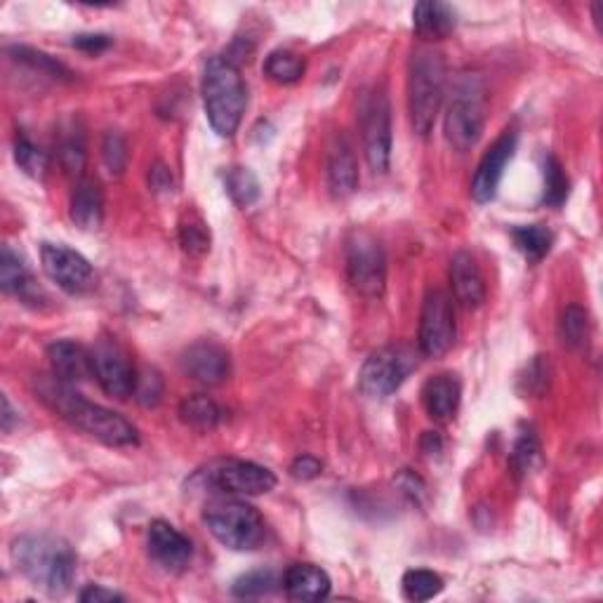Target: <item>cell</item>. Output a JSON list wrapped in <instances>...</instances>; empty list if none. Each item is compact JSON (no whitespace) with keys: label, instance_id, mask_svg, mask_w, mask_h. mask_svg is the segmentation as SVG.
<instances>
[{"label":"cell","instance_id":"cell-1","mask_svg":"<svg viewBox=\"0 0 603 603\" xmlns=\"http://www.w3.org/2000/svg\"><path fill=\"white\" fill-rule=\"evenodd\" d=\"M36 394L52 413L60 415L69 424L78 427L81 432L102 441L111 448H131L139 443L137 429L127 422L123 415L104 406L93 404L81 396L74 384L60 380L57 376H42L36 380Z\"/></svg>","mask_w":603,"mask_h":603},{"label":"cell","instance_id":"cell-2","mask_svg":"<svg viewBox=\"0 0 603 603\" xmlns=\"http://www.w3.org/2000/svg\"><path fill=\"white\" fill-rule=\"evenodd\" d=\"M12 562L36 590L52 599L69 594L76 578L71 544L52 536H22L12 542Z\"/></svg>","mask_w":603,"mask_h":603},{"label":"cell","instance_id":"cell-3","mask_svg":"<svg viewBox=\"0 0 603 603\" xmlns=\"http://www.w3.org/2000/svg\"><path fill=\"white\" fill-rule=\"evenodd\" d=\"M204 107L208 123L220 137H234L248 107V90L238 66L229 57H212L204 71Z\"/></svg>","mask_w":603,"mask_h":603},{"label":"cell","instance_id":"cell-4","mask_svg":"<svg viewBox=\"0 0 603 603\" xmlns=\"http://www.w3.org/2000/svg\"><path fill=\"white\" fill-rule=\"evenodd\" d=\"M446 97V57L434 48H420L410 57L408 111L413 131L427 137Z\"/></svg>","mask_w":603,"mask_h":603},{"label":"cell","instance_id":"cell-5","mask_svg":"<svg viewBox=\"0 0 603 603\" xmlns=\"http://www.w3.org/2000/svg\"><path fill=\"white\" fill-rule=\"evenodd\" d=\"M485 127V88L479 76H463L453 88V97L446 109L448 145L457 151H469L477 147Z\"/></svg>","mask_w":603,"mask_h":603},{"label":"cell","instance_id":"cell-6","mask_svg":"<svg viewBox=\"0 0 603 603\" xmlns=\"http://www.w3.org/2000/svg\"><path fill=\"white\" fill-rule=\"evenodd\" d=\"M204 521L214 540L234 552H250L260 547L267 533L262 514L241 500L212 502L204 512Z\"/></svg>","mask_w":603,"mask_h":603},{"label":"cell","instance_id":"cell-7","mask_svg":"<svg viewBox=\"0 0 603 603\" xmlns=\"http://www.w3.org/2000/svg\"><path fill=\"white\" fill-rule=\"evenodd\" d=\"M189 485L229 495H264L276 488V473L250 459H218L196 471Z\"/></svg>","mask_w":603,"mask_h":603},{"label":"cell","instance_id":"cell-8","mask_svg":"<svg viewBox=\"0 0 603 603\" xmlns=\"http://www.w3.org/2000/svg\"><path fill=\"white\" fill-rule=\"evenodd\" d=\"M347 279L352 288L370 299H378L386 285V257L380 241L368 232H354L344 248Z\"/></svg>","mask_w":603,"mask_h":603},{"label":"cell","instance_id":"cell-9","mask_svg":"<svg viewBox=\"0 0 603 603\" xmlns=\"http://www.w3.org/2000/svg\"><path fill=\"white\" fill-rule=\"evenodd\" d=\"M415 368V356L406 347L372 352L358 370V390L370 398H386L401 390Z\"/></svg>","mask_w":603,"mask_h":603},{"label":"cell","instance_id":"cell-10","mask_svg":"<svg viewBox=\"0 0 603 603\" xmlns=\"http://www.w3.org/2000/svg\"><path fill=\"white\" fill-rule=\"evenodd\" d=\"M361 137L372 172H386L392 161V107L382 90H372L361 102Z\"/></svg>","mask_w":603,"mask_h":603},{"label":"cell","instance_id":"cell-11","mask_svg":"<svg viewBox=\"0 0 603 603\" xmlns=\"http://www.w3.org/2000/svg\"><path fill=\"white\" fill-rule=\"evenodd\" d=\"M457 325L453 299L443 291H429L420 316V352L427 358H441L455 344Z\"/></svg>","mask_w":603,"mask_h":603},{"label":"cell","instance_id":"cell-12","mask_svg":"<svg viewBox=\"0 0 603 603\" xmlns=\"http://www.w3.org/2000/svg\"><path fill=\"white\" fill-rule=\"evenodd\" d=\"M40 262L50 281L69 295H85L95 288L93 264L81 253L62 246V243H42Z\"/></svg>","mask_w":603,"mask_h":603},{"label":"cell","instance_id":"cell-13","mask_svg":"<svg viewBox=\"0 0 603 603\" xmlns=\"http://www.w3.org/2000/svg\"><path fill=\"white\" fill-rule=\"evenodd\" d=\"M93 352V368L95 380L102 390L113 398H127L135 394L137 384V370L116 342L113 340H99Z\"/></svg>","mask_w":603,"mask_h":603},{"label":"cell","instance_id":"cell-14","mask_svg":"<svg viewBox=\"0 0 603 603\" xmlns=\"http://www.w3.org/2000/svg\"><path fill=\"white\" fill-rule=\"evenodd\" d=\"M516 147H519V135L514 131H505L493 141V147L483 153L471 180V196L477 204H488V200L495 198L502 175H505V168L514 158Z\"/></svg>","mask_w":603,"mask_h":603},{"label":"cell","instance_id":"cell-15","mask_svg":"<svg viewBox=\"0 0 603 603\" xmlns=\"http://www.w3.org/2000/svg\"><path fill=\"white\" fill-rule=\"evenodd\" d=\"M147 547L153 562L168 573H182L186 566H189L194 556L192 540L163 519L151 521Z\"/></svg>","mask_w":603,"mask_h":603},{"label":"cell","instance_id":"cell-16","mask_svg":"<svg viewBox=\"0 0 603 603\" xmlns=\"http://www.w3.org/2000/svg\"><path fill=\"white\" fill-rule=\"evenodd\" d=\"M182 370L200 384L218 386L232 376V358H229V352L220 347V344L198 342L184 352Z\"/></svg>","mask_w":603,"mask_h":603},{"label":"cell","instance_id":"cell-17","mask_svg":"<svg viewBox=\"0 0 603 603\" xmlns=\"http://www.w3.org/2000/svg\"><path fill=\"white\" fill-rule=\"evenodd\" d=\"M328 186L335 198H349L358 189V163L344 135H335L328 145L325 158Z\"/></svg>","mask_w":603,"mask_h":603},{"label":"cell","instance_id":"cell-18","mask_svg":"<svg viewBox=\"0 0 603 603\" xmlns=\"http://www.w3.org/2000/svg\"><path fill=\"white\" fill-rule=\"evenodd\" d=\"M52 376L69 384H78L95 378L93 352L74 340H57L48 347Z\"/></svg>","mask_w":603,"mask_h":603},{"label":"cell","instance_id":"cell-19","mask_svg":"<svg viewBox=\"0 0 603 603\" xmlns=\"http://www.w3.org/2000/svg\"><path fill=\"white\" fill-rule=\"evenodd\" d=\"M463 398V384L453 372H441V376L429 378L422 386V404L432 420L446 422L455 418Z\"/></svg>","mask_w":603,"mask_h":603},{"label":"cell","instance_id":"cell-20","mask_svg":"<svg viewBox=\"0 0 603 603\" xmlns=\"http://www.w3.org/2000/svg\"><path fill=\"white\" fill-rule=\"evenodd\" d=\"M451 283L459 305L477 309L485 302V283L477 260L469 253H457L451 260Z\"/></svg>","mask_w":603,"mask_h":603},{"label":"cell","instance_id":"cell-21","mask_svg":"<svg viewBox=\"0 0 603 603\" xmlns=\"http://www.w3.org/2000/svg\"><path fill=\"white\" fill-rule=\"evenodd\" d=\"M328 573L313 564H295L283 576V592L291 601H323L330 596Z\"/></svg>","mask_w":603,"mask_h":603},{"label":"cell","instance_id":"cell-22","mask_svg":"<svg viewBox=\"0 0 603 603\" xmlns=\"http://www.w3.org/2000/svg\"><path fill=\"white\" fill-rule=\"evenodd\" d=\"M0 288L22 302H36L42 295L26 260L10 246H3V253H0Z\"/></svg>","mask_w":603,"mask_h":603},{"label":"cell","instance_id":"cell-23","mask_svg":"<svg viewBox=\"0 0 603 603\" xmlns=\"http://www.w3.org/2000/svg\"><path fill=\"white\" fill-rule=\"evenodd\" d=\"M457 26V14L448 3L424 0L413 8V28L422 40L448 38Z\"/></svg>","mask_w":603,"mask_h":603},{"label":"cell","instance_id":"cell-24","mask_svg":"<svg viewBox=\"0 0 603 603\" xmlns=\"http://www.w3.org/2000/svg\"><path fill=\"white\" fill-rule=\"evenodd\" d=\"M71 222H74L83 232H93L104 218V196L99 189L97 180L81 177L74 196H71Z\"/></svg>","mask_w":603,"mask_h":603},{"label":"cell","instance_id":"cell-25","mask_svg":"<svg viewBox=\"0 0 603 603\" xmlns=\"http://www.w3.org/2000/svg\"><path fill=\"white\" fill-rule=\"evenodd\" d=\"M180 420L196 432H210L222 422V408L210 396L194 394L180 404Z\"/></svg>","mask_w":603,"mask_h":603},{"label":"cell","instance_id":"cell-26","mask_svg":"<svg viewBox=\"0 0 603 603\" xmlns=\"http://www.w3.org/2000/svg\"><path fill=\"white\" fill-rule=\"evenodd\" d=\"M514 246L524 253L528 262H540L550 255L554 236L550 229L540 224H528V226H514L512 229Z\"/></svg>","mask_w":603,"mask_h":603},{"label":"cell","instance_id":"cell-27","mask_svg":"<svg viewBox=\"0 0 603 603\" xmlns=\"http://www.w3.org/2000/svg\"><path fill=\"white\" fill-rule=\"evenodd\" d=\"M226 194L232 196L238 208H250L257 198H260V180L248 168H229L224 172Z\"/></svg>","mask_w":603,"mask_h":603},{"label":"cell","instance_id":"cell-28","mask_svg":"<svg viewBox=\"0 0 603 603\" xmlns=\"http://www.w3.org/2000/svg\"><path fill=\"white\" fill-rule=\"evenodd\" d=\"M305 60L291 50H274L264 60V74L281 85H293L305 76Z\"/></svg>","mask_w":603,"mask_h":603},{"label":"cell","instance_id":"cell-29","mask_svg":"<svg viewBox=\"0 0 603 603\" xmlns=\"http://www.w3.org/2000/svg\"><path fill=\"white\" fill-rule=\"evenodd\" d=\"M558 333L568 349H584L590 342V313L578 305L568 307L558 323Z\"/></svg>","mask_w":603,"mask_h":603},{"label":"cell","instance_id":"cell-30","mask_svg":"<svg viewBox=\"0 0 603 603\" xmlns=\"http://www.w3.org/2000/svg\"><path fill=\"white\" fill-rule=\"evenodd\" d=\"M401 584H404L406 599L415 601V603L429 601V599H434L443 592V580H441L439 573L424 570V568L408 570L404 576V580H401Z\"/></svg>","mask_w":603,"mask_h":603},{"label":"cell","instance_id":"cell-31","mask_svg":"<svg viewBox=\"0 0 603 603\" xmlns=\"http://www.w3.org/2000/svg\"><path fill=\"white\" fill-rule=\"evenodd\" d=\"M12 54L14 62L20 64H26L32 71H38V74L42 76H50V78H64L69 81L71 78V71L62 64L57 62L54 57L40 52V50H34V48H26V46H14L8 50Z\"/></svg>","mask_w":603,"mask_h":603},{"label":"cell","instance_id":"cell-32","mask_svg":"<svg viewBox=\"0 0 603 603\" xmlns=\"http://www.w3.org/2000/svg\"><path fill=\"white\" fill-rule=\"evenodd\" d=\"M542 175H544L542 204L552 206V208L564 206V200L568 198V177H566V172H564L562 163H558L556 156H552V153L544 156Z\"/></svg>","mask_w":603,"mask_h":603},{"label":"cell","instance_id":"cell-33","mask_svg":"<svg viewBox=\"0 0 603 603\" xmlns=\"http://www.w3.org/2000/svg\"><path fill=\"white\" fill-rule=\"evenodd\" d=\"M14 161L32 177H42L48 170V153L40 147H36L32 139H28L24 133L17 135L14 139Z\"/></svg>","mask_w":603,"mask_h":603},{"label":"cell","instance_id":"cell-34","mask_svg":"<svg viewBox=\"0 0 603 603\" xmlns=\"http://www.w3.org/2000/svg\"><path fill=\"white\" fill-rule=\"evenodd\" d=\"M180 243L184 253H189L194 257H204L210 250V232L206 222L196 218V214H189L180 222Z\"/></svg>","mask_w":603,"mask_h":603},{"label":"cell","instance_id":"cell-35","mask_svg":"<svg viewBox=\"0 0 603 603\" xmlns=\"http://www.w3.org/2000/svg\"><path fill=\"white\" fill-rule=\"evenodd\" d=\"M276 590V573L274 570H250L234 582V594L241 599H257L267 596Z\"/></svg>","mask_w":603,"mask_h":603},{"label":"cell","instance_id":"cell-36","mask_svg":"<svg viewBox=\"0 0 603 603\" xmlns=\"http://www.w3.org/2000/svg\"><path fill=\"white\" fill-rule=\"evenodd\" d=\"M538 457H540V443H538V439L533 434H530V432H524L519 436V441H516L514 451H512L509 465H512L516 477H524V473H528L530 469H533V465L538 463Z\"/></svg>","mask_w":603,"mask_h":603},{"label":"cell","instance_id":"cell-37","mask_svg":"<svg viewBox=\"0 0 603 603\" xmlns=\"http://www.w3.org/2000/svg\"><path fill=\"white\" fill-rule=\"evenodd\" d=\"M141 406L153 408L161 404L163 398V380L156 370H141L137 372V384H135V394Z\"/></svg>","mask_w":603,"mask_h":603},{"label":"cell","instance_id":"cell-38","mask_svg":"<svg viewBox=\"0 0 603 603\" xmlns=\"http://www.w3.org/2000/svg\"><path fill=\"white\" fill-rule=\"evenodd\" d=\"M104 161L111 172H123L125 161H127V151H125V141L121 135L109 133L104 139Z\"/></svg>","mask_w":603,"mask_h":603},{"label":"cell","instance_id":"cell-39","mask_svg":"<svg viewBox=\"0 0 603 603\" xmlns=\"http://www.w3.org/2000/svg\"><path fill=\"white\" fill-rule=\"evenodd\" d=\"M60 158H62V165L69 170V172H81L83 165H85V147L83 141L71 137L66 139L62 149H60Z\"/></svg>","mask_w":603,"mask_h":603},{"label":"cell","instance_id":"cell-40","mask_svg":"<svg viewBox=\"0 0 603 603\" xmlns=\"http://www.w3.org/2000/svg\"><path fill=\"white\" fill-rule=\"evenodd\" d=\"M321 471H323L321 459H316L313 455H299L295 463L291 465V473L299 481H311V479L319 477Z\"/></svg>","mask_w":603,"mask_h":603},{"label":"cell","instance_id":"cell-41","mask_svg":"<svg viewBox=\"0 0 603 603\" xmlns=\"http://www.w3.org/2000/svg\"><path fill=\"white\" fill-rule=\"evenodd\" d=\"M111 46V38L104 34H81L74 38V48L88 52V54H97Z\"/></svg>","mask_w":603,"mask_h":603},{"label":"cell","instance_id":"cell-42","mask_svg":"<svg viewBox=\"0 0 603 603\" xmlns=\"http://www.w3.org/2000/svg\"><path fill=\"white\" fill-rule=\"evenodd\" d=\"M83 603H109V601H123V594L107 590L102 584H88L78 596Z\"/></svg>","mask_w":603,"mask_h":603},{"label":"cell","instance_id":"cell-43","mask_svg":"<svg viewBox=\"0 0 603 603\" xmlns=\"http://www.w3.org/2000/svg\"><path fill=\"white\" fill-rule=\"evenodd\" d=\"M151 186H153L156 192L172 189V177H170V172L163 165H156L151 170Z\"/></svg>","mask_w":603,"mask_h":603},{"label":"cell","instance_id":"cell-44","mask_svg":"<svg viewBox=\"0 0 603 603\" xmlns=\"http://www.w3.org/2000/svg\"><path fill=\"white\" fill-rule=\"evenodd\" d=\"M422 451L427 455H436L443 451V441L439 436V432H427L424 439H422Z\"/></svg>","mask_w":603,"mask_h":603},{"label":"cell","instance_id":"cell-45","mask_svg":"<svg viewBox=\"0 0 603 603\" xmlns=\"http://www.w3.org/2000/svg\"><path fill=\"white\" fill-rule=\"evenodd\" d=\"M12 420H14V413H12V406H10V398L3 396V429H5V432H10V429H12Z\"/></svg>","mask_w":603,"mask_h":603}]
</instances>
